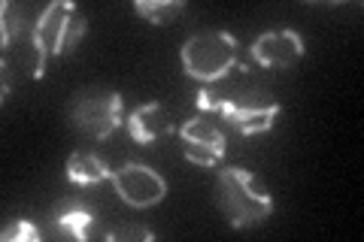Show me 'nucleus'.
I'll use <instances>...</instances> for the list:
<instances>
[{
    "label": "nucleus",
    "mask_w": 364,
    "mask_h": 242,
    "mask_svg": "<svg viewBox=\"0 0 364 242\" xmlns=\"http://www.w3.org/2000/svg\"><path fill=\"white\" fill-rule=\"evenodd\" d=\"M198 109L222 115L243 136L267 133L282 112V106L273 100L264 79H258L243 64H234L222 79L203 85L198 91Z\"/></svg>",
    "instance_id": "f257e3e1"
},
{
    "label": "nucleus",
    "mask_w": 364,
    "mask_h": 242,
    "mask_svg": "<svg viewBox=\"0 0 364 242\" xmlns=\"http://www.w3.org/2000/svg\"><path fill=\"white\" fill-rule=\"evenodd\" d=\"M215 194L225 212V221L243 230L267 221L273 212V197L252 170L246 167H222L215 176Z\"/></svg>",
    "instance_id": "f03ea898"
},
{
    "label": "nucleus",
    "mask_w": 364,
    "mask_h": 242,
    "mask_svg": "<svg viewBox=\"0 0 364 242\" xmlns=\"http://www.w3.org/2000/svg\"><path fill=\"white\" fill-rule=\"evenodd\" d=\"M237 37L228 31H198L179 45L182 70L191 79L210 85L237 64Z\"/></svg>",
    "instance_id": "7ed1b4c3"
},
{
    "label": "nucleus",
    "mask_w": 364,
    "mask_h": 242,
    "mask_svg": "<svg viewBox=\"0 0 364 242\" xmlns=\"http://www.w3.org/2000/svg\"><path fill=\"white\" fill-rule=\"evenodd\" d=\"M67 119L88 140H107L122 124V94L112 88H79L67 103Z\"/></svg>",
    "instance_id": "20e7f679"
},
{
    "label": "nucleus",
    "mask_w": 364,
    "mask_h": 242,
    "mask_svg": "<svg viewBox=\"0 0 364 242\" xmlns=\"http://www.w3.org/2000/svg\"><path fill=\"white\" fill-rule=\"evenodd\" d=\"M85 33H88V21L85 16H79L73 0H52L33 21V37L43 43L49 57L70 55Z\"/></svg>",
    "instance_id": "39448f33"
},
{
    "label": "nucleus",
    "mask_w": 364,
    "mask_h": 242,
    "mask_svg": "<svg viewBox=\"0 0 364 242\" xmlns=\"http://www.w3.org/2000/svg\"><path fill=\"white\" fill-rule=\"evenodd\" d=\"M112 185L122 203H128L131 209H152L167 197V179L158 170L146 164H124L122 170H112Z\"/></svg>",
    "instance_id": "423d86ee"
},
{
    "label": "nucleus",
    "mask_w": 364,
    "mask_h": 242,
    "mask_svg": "<svg viewBox=\"0 0 364 242\" xmlns=\"http://www.w3.org/2000/svg\"><path fill=\"white\" fill-rule=\"evenodd\" d=\"M249 55L264 70H289L306 55V43L294 28H273L252 40Z\"/></svg>",
    "instance_id": "0eeeda50"
},
{
    "label": "nucleus",
    "mask_w": 364,
    "mask_h": 242,
    "mask_svg": "<svg viewBox=\"0 0 364 242\" xmlns=\"http://www.w3.org/2000/svg\"><path fill=\"white\" fill-rule=\"evenodd\" d=\"M179 140H182V152L195 167H219V160L225 158V133L215 128L210 119L195 115L179 128Z\"/></svg>",
    "instance_id": "6e6552de"
},
{
    "label": "nucleus",
    "mask_w": 364,
    "mask_h": 242,
    "mask_svg": "<svg viewBox=\"0 0 364 242\" xmlns=\"http://www.w3.org/2000/svg\"><path fill=\"white\" fill-rule=\"evenodd\" d=\"M173 131H176L173 115H170V109L164 106V103H158V100L143 103V106H136L128 115V133H131V140L140 143V145L164 140V136H170Z\"/></svg>",
    "instance_id": "1a4fd4ad"
},
{
    "label": "nucleus",
    "mask_w": 364,
    "mask_h": 242,
    "mask_svg": "<svg viewBox=\"0 0 364 242\" xmlns=\"http://www.w3.org/2000/svg\"><path fill=\"white\" fill-rule=\"evenodd\" d=\"M67 179H70L73 185L91 188V185H100V182L112 179V170L104 164L100 155L79 148V152H73L70 158H67Z\"/></svg>",
    "instance_id": "9d476101"
},
{
    "label": "nucleus",
    "mask_w": 364,
    "mask_h": 242,
    "mask_svg": "<svg viewBox=\"0 0 364 242\" xmlns=\"http://www.w3.org/2000/svg\"><path fill=\"white\" fill-rule=\"evenodd\" d=\"M182 9H186V0H136L134 4V13L158 28L170 25V18L179 16Z\"/></svg>",
    "instance_id": "9b49d317"
},
{
    "label": "nucleus",
    "mask_w": 364,
    "mask_h": 242,
    "mask_svg": "<svg viewBox=\"0 0 364 242\" xmlns=\"http://www.w3.org/2000/svg\"><path fill=\"white\" fill-rule=\"evenodd\" d=\"M61 233L73 236L76 242H85L91 236V224H95V212L91 209H70V212H61L55 218Z\"/></svg>",
    "instance_id": "f8f14e48"
},
{
    "label": "nucleus",
    "mask_w": 364,
    "mask_h": 242,
    "mask_svg": "<svg viewBox=\"0 0 364 242\" xmlns=\"http://www.w3.org/2000/svg\"><path fill=\"white\" fill-rule=\"evenodd\" d=\"M0 239H4V242H40L43 233L37 230V224L28 221V218H18L13 227H6L4 233H0Z\"/></svg>",
    "instance_id": "ddd939ff"
},
{
    "label": "nucleus",
    "mask_w": 364,
    "mask_h": 242,
    "mask_svg": "<svg viewBox=\"0 0 364 242\" xmlns=\"http://www.w3.org/2000/svg\"><path fill=\"white\" fill-rule=\"evenodd\" d=\"M107 239L109 242H152L155 233L149 227H143V224H122L116 230H109Z\"/></svg>",
    "instance_id": "4468645a"
}]
</instances>
